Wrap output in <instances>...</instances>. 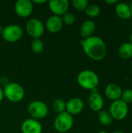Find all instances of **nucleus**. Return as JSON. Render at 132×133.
<instances>
[{"instance_id":"1","label":"nucleus","mask_w":132,"mask_h":133,"mask_svg":"<svg viewBox=\"0 0 132 133\" xmlns=\"http://www.w3.org/2000/svg\"><path fill=\"white\" fill-rule=\"evenodd\" d=\"M84 53L92 60L101 61L107 55V45L104 41L98 36H92L80 41Z\"/></svg>"},{"instance_id":"2","label":"nucleus","mask_w":132,"mask_h":133,"mask_svg":"<svg viewBox=\"0 0 132 133\" xmlns=\"http://www.w3.org/2000/svg\"><path fill=\"white\" fill-rule=\"evenodd\" d=\"M100 82L98 75L89 69L81 71L77 76V83L83 89L88 90H93L96 89Z\"/></svg>"},{"instance_id":"3","label":"nucleus","mask_w":132,"mask_h":133,"mask_svg":"<svg viewBox=\"0 0 132 133\" xmlns=\"http://www.w3.org/2000/svg\"><path fill=\"white\" fill-rule=\"evenodd\" d=\"M4 97L12 103L20 102L25 96L23 87L17 83H9L3 88Z\"/></svg>"},{"instance_id":"4","label":"nucleus","mask_w":132,"mask_h":133,"mask_svg":"<svg viewBox=\"0 0 132 133\" xmlns=\"http://www.w3.org/2000/svg\"><path fill=\"white\" fill-rule=\"evenodd\" d=\"M74 118L72 115L65 111L57 115L54 121V127L57 132L60 133L68 132L73 126Z\"/></svg>"},{"instance_id":"5","label":"nucleus","mask_w":132,"mask_h":133,"mask_svg":"<svg viewBox=\"0 0 132 133\" xmlns=\"http://www.w3.org/2000/svg\"><path fill=\"white\" fill-rule=\"evenodd\" d=\"M128 106L121 99L112 101L110 105L109 113L116 121L124 120L128 115Z\"/></svg>"},{"instance_id":"6","label":"nucleus","mask_w":132,"mask_h":133,"mask_svg":"<svg viewBox=\"0 0 132 133\" xmlns=\"http://www.w3.org/2000/svg\"><path fill=\"white\" fill-rule=\"evenodd\" d=\"M27 111L32 118L39 120L44 118L48 115L47 105L41 101H33L27 107Z\"/></svg>"},{"instance_id":"7","label":"nucleus","mask_w":132,"mask_h":133,"mask_svg":"<svg viewBox=\"0 0 132 133\" xmlns=\"http://www.w3.org/2000/svg\"><path fill=\"white\" fill-rule=\"evenodd\" d=\"M23 35V29L17 24H10L3 28L2 37L9 43H13L19 41Z\"/></svg>"},{"instance_id":"8","label":"nucleus","mask_w":132,"mask_h":133,"mask_svg":"<svg viewBox=\"0 0 132 133\" xmlns=\"http://www.w3.org/2000/svg\"><path fill=\"white\" fill-rule=\"evenodd\" d=\"M26 30L28 35L33 39L40 38L44 33V25L37 18L30 19L26 25Z\"/></svg>"},{"instance_id":"9","label":"nucleus","mask_w":132,"mask_h":133,"mask_svg":"<svg viewBox=\"0 0 132 133\" xmlns=\"http://www.w3.org/2000/svg\"><path fill=\"white\" fill-rule=\"evenodd\" d=\"M14 9L19 16L26 18L29 17L33 12V3L30 0H18L15 3Z\"/></svg>"},{"instance_id":"10","label":"nucleus","mask_w":132,"mask_h":133,"mask_svg":"<svg viewBox=\"0 0 132 133\" xmlns=\"http://www.w3.org/2000/svg\"><path fill=\"white\" fill-rule=\"evenodd\" d=\"M48 7L53 12V15L61 16L68 11L69 2L68 0H50Z\"/></svg>"},{"instance_id":"11","label":"nucleus","mask_w":132,"mask_h":133,"mask_svg":"<svg viewBox=\"0 0 132 133\" xmlns=\"http://www.w3.org/2000/svg\"><path fill=\"white\" fill-rule=\"evenodd\" d=\"M84 109V102L79 97H72L66 102L65 111L71 115L80 114Z\"/></svg>"},{"instance_id":"12","label":"nucleus","mask_w":132,"mask_h":133,"mask_svg":"<svg viewBox=\"0 0 132 133\" xmlns=\"http://www.w3.org/2000/svg\"><path fill=\"white\" fill-rule=\"evenodd\" d=\"M21 131L23 133H42L43 127L38 120L28 118L23 122Z\"/></svg>"},{"instance_id":"13","label":"nucleus","mask_w":132,"mask_h":133,"mask_svg":"<svg viewBox=\"0 0 132 133\" xmlns=\"http://www.w3.org/2000/svg\"><path fill=\"white\" fill-rule=\"evenodd\" d=\"M46 29L52 34H56L59 32L63 27V22L61 16L52 15L46 21L45 23Z\"/></svg>"},{"instance_id":"14","label":"nucleus","mask_w":132,"mask_h":133,"mask_svg":"<svg viewBox=\"0 0 132 133\" xmlns=\"http://www.w3.org/2000/svg\"><path fill=\"white\" fill-rule=\"evenodd\" d=\"M122 92L123 90L121 87L116 83H110L107 85L104 90L106 97L112 101L120 100L121 98Z\"/></svg>"},{"instance_id":"15","label":"nucleus","mask_w":132,"mask_h":133,"mask_svg":"<svg viewBox=\"0 0 132 133\" xmlns=\"http://www.w3.org/2000/svg\"><path fill=\"white\" fill-rule=\"evenodd\" d=\"M88 104L91 110L93 111H100L103 110V105H104V100L101 94H100L98 92L91 93L88 98Z\"/></svg>"},{"instance_id":"16","label":"nucleus","mask_w":132,"mask_h":133,"mask_svg":"<svg viewBox=\"0 0 132 133\" xmlns=\"http://www.w3.org/2000/svg\"><path fill=\"white\" fill-rule=\"evenodd\" d=\"M96 30V23L91 19L84 21L80 26V35L83 39L93 36Z\"/></svg>"},{"instance_id":"17","label":"nucleus","mask_w":132,"mask_h":133,"mask_svg":"<svg viewBox=\"0 0 132 133\" xmlns=\"http://www.w3.org/2000/svg\"><path fill=\"white\" fill-rule=\"evenodd\" d=\"M116 14L123 19H128L131 17V12L129 5L125 2H119L115 6Z\"/></svg>"},{"instance_id":"18","label":"nucleus","mask_w":132,"mask_h":133,"mask_svg":"<svg viewBox=\"0 0 132 133\" xmlns=\"http://www.w3.org/2000/svg\"><path fill=\"white\" fill-rule=\"evenodd\" d=\"M118 55L121 58L129 59L132 58V44L131 42H125L122 44L118 48Z\"/></svg>"},{"instance_id":"19","label":"nucleus","mask_w":132,"mask_h":133,"mask_svg":"<svg viewBox=\"0 0 132 133\" xmlns=\"http://www.w3.org/2000/svg\"><path fill=\"white\" fill-rule=\"evenodd\" d=\"M98 119L101 125L103 126H109L113 122V118L111 117L109 111L106 110H101L98 113Z\"/></svg>"},{"instance_id":"20","label":"nucleus","mask_w":132,"mask_h":133,"mask_svg":"<svg viewBox=\"0 0 132 133\" xmlns=\"http://www.w3.org/2000/svg\"><path fill=\"white\" fill-rule=\"evenodd\" d=\"M52 108L58 115L63 113L66 110V102H65L62 99H56L52 103Z\"/></svg>"},{"instance_id":"21","label":"nucleus","mask_w":132,"mask_h":133,"mask_svg":"<svg viewBox=\"0 0 132 133\" xmlns=\"http://www.w3.org/2000/svg\"><path fill=\"white\" fill-rule=\"evenodd\" d=\"M30 48L31 50L36 53V54H40L41 52H43L44 48V42L40 39H33V41H31V44H30Z\"/></svg>"},{"instance_id":"22","label":"nucleus","mask_w":132,"mask_h":133,"mask_svg":"<svg viewBox=\"0 0 132 133\" xmlns=\"http://www.w3.org/2000/svg\"><path fill=\"white\" fill-rule=\"evenodd\" d=\"M86 14L92 18L96 17L100 14V8L99 7L98 5L96 4H91L89 5L86 8V9L85 10Z\"/></svg>"},{"instance_id":"23","label":"nucleus","mask_w":132,"mask_h":133,"mask_svg":"<svg viewBox=\"0 0 132 133\" xmlns=\"http://www.w3.org/2000/svg\"><path fill=\"white\" fill-rule=\"evenodd\" d=\"M61 17L63 24H65L66 26H72L75 23V15L72 12H69V11L65 12Z\"/></svg>"},{"instance_id":"24","label":"nucleus","mask_w":132,"mask_h":133,"mask_svg":"<svg viewBox=\"0 0 132 133\" xmlns=\"http://www.w3.org/2000/svg\"><path fill=\"white\" fill-rule=\"evenodd\" d=\"M73 7L79 11H85L89 5L88 0H73L72 2Z\"/></svg>"},{"instance_id":"25","label":"nucleus","mask_w":132,"mask_h":133,"mask_svg":"<svg viewBox=\"0 0 132 133\" xmlns=\"http://www.w3.org/2000/svg\"><path fill=\"white\" fill-rule=\"evenodd\" d=\"M121 99L127 104L132 103V89H126L125 90H124L122 92Z\"/></svg>"},{"instance_id":"26","label":"nucleus","mask_w":132,"mask_h":133,"mask_svg":"<svg viewBox=\"0 0 132 133\" xmlns=\"http://www.w3.org/2000/svg\"><path fill=\"white\" fill-rule=\"evenodd\" d=\"M104 2L107 4H109V5H113V4L117 3V0H105Z\"/></svg>"},{"instance_id":"27","label":"nucleus","mask_w":132,"mask_h":133,"mask_svg":"<svg viewBox=\"0 0 132 133\" xmlns=\"http://www.w3.org/2000/svg\"><path fill=\"white\" fill-rule=\"evenodd\" d=\"M5 97H4V93H3V89H2L1 87H0V103L2 101V100H3V98H4Z\"/></svg>"},{"instance_id":"28","label":"nucleus","mask_w":132,"mask_h":133,"mask_svg":"<svg viewBox=\"0 0 132 133\" xmlns=\"http://www.w3.org/2000/svg\"><path fill=\"white\" fill-rule=\"evenodd\" d=\"M32 2L33 3H36V4H42V3H45L46 2V1H44V0H41V1H32Z\"/></svg>"},{"instance_id":"29","label":"nucleus","mask_w":132,"mask_h":133,"mask_svg":"<svg viewBox=\"0 0 132 133\" xmlns=\"http://www.w3.org/2000/svg\"><path fill=\"white\" fill-rule=\"evenodd\" d=\"M112 133H124V132H123L122 131H121V130H116V131H114V132H112Z\"/></svg>"},{"instance_id":"30","label":"nucleus","mask_w":132,"mask_h":133,"mask_svg":"<svg viewBox=\"0 0 132 133\" xmlns=\"http://www.w3.org/2000/svg\"><path fill=\"white\" fill-rule=\"evenodd\" d=\"M2 30H3V27L0 25V34H2Z\"/></svg>"},{"instance_id":"31","label":"nucleus","mask_w":132,"mask_h":133,"mask_svg":"<svg viewBox=\"0 0 132 133\" xmlns=\"http://www.w3.org/2000/svg\"><path fill=\"white\" fill-rule=\"evenodd\" d=\"M129 6H130V9H131V16H132V2H131V4L129 5Z\"/></svg>"},{"instance_id":"32","label":"nucleus","mask_w":132,"mask_h":133,"mask_svg":"<svg viewBox=\"0 0 132 133\" xmlns=\"http://www.w3.org/2000/svg\"><path fill=\"white\" fill-rule=\"evenodd\" d=\"M130 42L132 44V32L131 34V37H130Z\"/></svg>"},{"instance_id":"33","label":"nucleus","mask_w":132,"mask_h":133,"mask_svg":"<svg viewBox=\"0 0 132 133\" xmlns=\"http://www.w3.org/2000/svg\"><path fill=\"white\" fill-rule=\"evenodd\" d=\"M98 133H107V132H105V131H100V132H99Z\"/></svg>"}]
</instances>
